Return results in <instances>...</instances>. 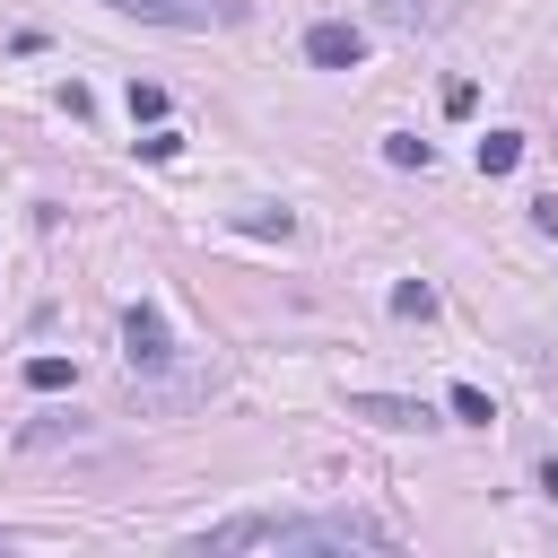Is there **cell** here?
Instances as JSON below:
<instances>
[{
  "mask_svg": "<svg viewBox=\"0 0 558 558\" xmlns=\"http://www.w3.org/2000/svg\"><path fill=\"white\" fill-rule=\"evenodd\" d=\"M122 357H131V375H157V366L174 357V331H166L157 305H131V314H122Z\"/></svg>",
  "mask_w": 558,
  "mask_h": 558,
  "instance_id": "1",
  "label": "cell"
},
{
  "mask_svg": "<svg viewBox=\"0 0 558 558\" xmlns=\"http://www.w3.org/2000/svg\"><path fill=\"white\" fill-rule=\"evenodd\" d=\"M201 549L209 558H227V549H288V514H235V523L201 532Z\"/></svg>",
  "mask_w": 558,
  "mask_h": 558,
  "instance_id": "2",
  "label": "cell"
},
{
  "mask_svg": "<svg viewBox=\"0 0 558 558\" xmlns=\"http://www.w3.org/2000/svg\"><path fill=\"white\" fill-rule=\"evenodd\" d=\"M305 61H314V70H357V61H366V35H357L349 17H323V26L305 35Z\"/></svg>",
  "mask_w": 558,
  "mask_h": 558,
  "instance_id": "3",
  "label": "cell"
},
{
  "mask_svg": "<svg viewBox=\"0 0 558 558\" xmlns=\"http://www.w3.org/2000/svg\"><path fill=\"white\" fill-rule=\"evenodd\" d=\"M113 9H140L157 26H227L235 17V0H113Z\"/></svg>",
  "mask_w": 558,
  "mask_h": 558,
  "instance_id": "4",
  "label": "cell"
},
{
  "mask_svg": "<svg viewBox=\"0 0 558 558\" xmlns=\"http://www.w3.org/2000/svg\"><path fill=\"white\" fill-rule=\"evenodd\" d=\"M349 418H366V427H427V401H401V392H349Z\"/></svg>",
  "mask_w": 558,
  "mask_h": 558,
  "instance_id": "5",
  "label": "cell"
},
{
  "mask_svg": "<svg viewBox=\"0 0 558 558\" xmlns=\"http://www.w3.org/2000/svg\"><path fill=\"white\" fill-rule=\"evenodd\" d=\"M26 384H35V392H70V384H78V357L44 349V357H26Z\"/></svg>",
  "mask_w": 558,
  "mask_h": 558,
  "instance_id": "6",
  "label": "cell"
},
{
  "mask_svg": "<svg viewBox=\"0 0 558 558\" xmlns=\"http://www.w3.org/2000/svg\"><path fill=\"white\" fill-rule=\"evenodd\" d=\"M523 166V131H488L480 140V174H514Z\"/></svg>",
  "mask_w": 558,
  "mask_h": 558,
  "instance_id": "7",
  "label": "cell"
},
{
  "mask_svg": "<svg viewBox=\"0 0 558 558\" xmlns=\"http://www.w3.org/2000/svg\"><path fill=\"white\" fill-rule=\"evenodd\" d=\"M384 166H436V148L418 131H384Z\"/></svg>",
  "mask_w": 558,
  "mask_h": 558,
  "instance_id": "8",
  "label": "cell"
},
{
  "mask_svg": "<svg viewBox=\"0 0 558 558\" xmlns=\"http://www.w3.org/2000/svg\"><path fill=\"white\" fill-rule=\"evenodd\" d=\"M445 401H453V418H462V427H488V418H497V401H488L480 384H453Z\"/></svg>",
  "mask_w": 558,
  "mask_h": 558,
  "instance_id": "9",
  "label": "cell"
},
{
  "mask_svg": "<svg viewBox=\"0 0 558 558\" xmlns=\"http://www.w3.org/2000/svg\"><path fill=\"white\" fill-rule=\"evenodd\" d=\"M131 122H166V87L157 78H131Z\"/></svg>",
  "mask_w": 558,
  "mask_h": 558,
  "instance_id": "10",
  "label": "cell"
},
{
  "mask_svg": "<svg viewBox=\"0 0 558 558\" xmlns=\"http://www.w3.org/2000/svg\"><path fill=\"white\" fill-rule=\"evenodd\" d=\"M392 314H436V288H427V279H401V288H392Z\"/></svg>",
  "mask_w": 558,
  "mask_h": 558,
  "instance_id": "11",
  "label": "cell"
},
{
  "mask_svg": "<svg viewBox=\"0 0 558 558\" xmlns=\"http://www.w3.org/2000/svg\"><path fill=\"white\" fill-rule=\"evenodd\" d=\"M445 113H453V122H471V113H480V87H471V78H453V87H445Z\"/></svg>",
  "mask_w": 558,
  "mask_h": 558,
  "instance_id": "12",
  "label": "cell"
},
{
  "mask_svg": "<svg viewBox=\"0 0 558 558\" xmlns=\"http://www.w3.org/2000/svg\"><path fill=\"white\" fill-rule=\"evenodd\" d=\"M61 436H87V427H78V418H35V427H26V445H61Z\"/></svg>",
  "mask_w": 558,
  "mask_h": 558,
  "instance_id": "13",
  "label": "cell"
},
{
  "mask_svg": "<svg viewBox=\"0 0 558 558\" xmlns=\"http://www.w3.org/2000/svg\"><path fill=\"white\" fill-rule=\"evenodd\" d=\"M244 227H253V235H288L296 218H288V209H244Z\"/></svg>",
  "mask_w": 558,
  "mask_h": 558,
  "instance_id": "14",
  "label": "cell"
},
{
  "mask_svg": "<svg viewBox=\"0 0 558 558\" xmlns=\"http://www.w3.org/2000/svg\"><path fill=\"white\" fill-rule=\"evenodd\" d=\"M541 488H549V497H558V462H541Z\"/></svg>",
  "mask_w": 558,
  "mask_h": 558,
  "instance_id": "15",
  "label": "cell"
}]
</instances>
